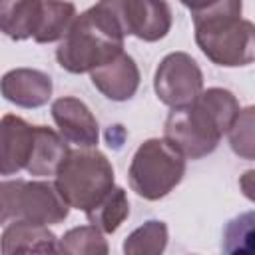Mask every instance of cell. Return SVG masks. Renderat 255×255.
I'll return each instance as SVG.
<instances>
[{"label":"cell","mask_w":255,"mask_h":255,"mask_svg":"<svg viewBox=\"0 0 255 255\" xmlns=\"http://www.w3.org/2000/svg\"><path fill=\"white\" fill-rule=\"evenodd\" d=\"M241 0H217L215 4L191 12L195 42L199 50L217 66L239 68L255 60V28L241 18Z\"/></svg>","instance_id":"cell-2"},{"label":"cell","mask_w":255,"mask_h":255,"mask_svg":"<svg viewBox=\"0 0 255 255\" xmlns=\"http://www.w3.org/2000/svg\"><path fill=\"white\" fill-rule=\"evenodd\" d=\"M126 36L157 42L171 30V8L165 0H100Z\"/></svg>","instance_id":"cell-7"},{"label":"cell","mask_w":255,"mask_h":255,"mask_svg":"<svg viewBox=\"0 0 255 255\" xmlns=\"http://www.w3.org/2000/svg\"><path fill=\"white\" fill-rule=\"evenodd\" d=\"M239 102L225 88H207L187 106L171 108L163 137L175 145L185 159H199L215 151L223 133L239 114Z\"/></svg>","instance_id":"cell-1"},{"label":"cell","mask_w":255,"mask_h":255,"mask_svg":"<svg viewBox=\"0 0 255 255\" xmlns=\"http://www.w3.org/2000/svg\"><path fill=\"white\" fill-rule=\"evenodd\" d=\"M126 34L100 4L76 14L56 48L58 64L70 74H90L124 52Z\"/></svg>","instance_id":"cell-3"},{"label":"cell","mask_w":255,"mask_h":255,"mask_svg":"<svg viewBox=\"0 0 255 255\" xmlns=\"http://www.w3.org/2000/svg\"><path fill=\"white\" fill-rule=\"evenodd\" d=\"M129 215V201L124 187H112L94 207L86 211V217L102 233H114Z\"/></svg>","instance_id":"cell-16"},{"label":"cell","mask_w":255,"mask_h":255,"mask_svg":"<svg viewBox=\"0 0 255 255\" xmlns=\"http://www.w3.org/2000/svg\"><path fill=\"white\" fill-rule=\"evenodd\" d=\"M68 213L70 207L52 181H0V225L14 219L56 225L62 223Z\"/></svg>","instance_id":"cell-6"},{"label":"cell","mask_w":255,"mask_h":255,"mask_svg":"<svg viewBox=\"0 0 255 255\" xmlns=\"http://www.w3.org/2000/svg\"><path fill=\"white\" fill-rule=\"evenodd\" d=\"M70 145L68 141L60 135V131L46 128V126H36L34 129V149L30 155V161L26 165V171L32 177H50L56 175L60 163L68 155Z\"/></svg>","instance_id":"cell-14"},{"label":"cell","mask_w":255,"mask_h":255,"mask_svg":"<svg viewBox=\"0 0 255 255\" xmlns=\"http://www.w3.org/2000/svg\"><path fill=\"white\" fill-rule=\"evenodd\" d=\"M110 251L104 233L96 225H80L58 239V253L66 255H106Z\"/></svg>","instance_id":"cell-19"},{"label":"cell","mask_w":255,"mask_h":255,"mask_svg":"<svg viewBox=\"0 0 255 255\" xmlns=\"http://www.w3.org/2000/svg\"><path fill=\"white\" fill-rule=\"evenodd\" d=\"M0 94L18 108H42L52 98V78L34 68H14L0 78Z\"/></svg>","instance_id":"cell-11"},{"label":"cell","mask_w":255,"mask_h":255,"mask_svg":"<svg viewBox=\"0 0 255 255\" xmlns=\"http://www.w3.org/2000/svg\"><path fill=\"white\" fill-rule=\"evenodd\" d=\"M231 149L243 159H253V108L239 110L231 128L227 129Z\"/></svg>","instance_id":"cell-20"},{"label":"cell","mask_w":255,"mask_h":255,"mask_svg":"<svg viewBox=\"0 0 255 255\" xmlns=\"http://www.w3.org/2000/svg\"><path fill=\"white\" fill-rule=\"evenodd\" d=\"M90 78L96 90L112 102H126L139 88V68L135 60L126 52L92 70Z\"/></svg>","instance_id":"cell-12"},{"label":"cell","mask_w":255,"mask_h":255,"mask_svg":"<svg viewBox=\"0 0 255 255\" xmlns=\"http://www.w3.org/2000/svg\"><path fill=\"white\" fill-rule=\"evenodd\" d=\"M185 161L183 153L165 137L145 139L135 149L128 169L131 191L147 201L165 197L183 179Z\"/></svg>","instance_id":"cell-5"},{"label":"cell","mask_w":255,"mask_h":255,"mask_svg":"<svg viewBox=\"0 0 255 255\" xmlns=\"http://www.w3.org/2000/svg\"><path fill=\"white\" fill-rule=\"evenodd\" d=\"M34 129L36 126L20 116L0 118V175H16L26 169L34 149Z\"/></svg>","instance_id":"cell-10"},{"label":"cell","mask_w":255,"mask_h":255,"mask_svg":"<svg viewBox=\"0 0 255 255\" xmlns=\"http://www.w3.org/2000/svg\"><path fill=\"white\" fill-rule=\"evenodd\" d=\"M54 185L68 207L88 211L114 187V167L96 147L70 149L60 163Z\"/></svg>","instance_id":"cell-4"},{"label":"cell","mask_w":255,"mask_h":255,"mask_svg":"<svg viewBox=\"0 0 255 255\" xmlns=\"http://www.w3.org/2000/svg\"><path fill=\"white\" fill-rule=\"evenodd\" d=\"M153 90L169 108L187 106L203 90V74L197 62L185 52L167 54L153 76Z\"/></svg>","instance_id":"cell-8"},{"label":"cell","mask_w":255,"mask_h":255,"mask_svg":"<svg viewBox=\"0 0 255 255\" xmlns=\"http://www.w3.org/2000/svg\"><path fill=\"white\" fill-rule=\"evenodd\" d=\"M0 253H58V237L48 225L14 219L8 221L0 237Z\"/></svg>","instance_id":"cell-13"},{"label":"cell","mask_w":255,"mask_h":255,"mask_svg":"<svg viewBox=\"0 0 255 255\" xmlns=\"http://www.w3.org/2000/svg\"><path fill=\"white\" fill-rule=\"evenodd\" d=\"M76 18V6L68 0H44L40 26L34 34V42L50 44L64 38Z\"/></svg>","instance_id":"cell-17"},{"label":"cell","mask_w":255,"mask_h":255,"mask_svg":"<svg viewBox=\"0 0 255 255\" xmlns=\"http://www.w3.org/2000/svg\"><path fill=\"white\" fill-rule=\"evenodd\" d=\"M167 247V225L157 219H149L133 229L124 241L126 255H159Z\"/></svg>","instance_id":"cell-18"},{"label":"cell","mask_w":255,"mask_h":255,"mask_svg":"<svg viewBox=\"0 0 255 255\" xmlns=\"http://www.w3.org/2000/svg\"><path fill=\"white\" fill-rule=\"evenodd\" d=\"M52 118L60 135L78 147H96L100 126L92 110L74 96H64L52 102Z\"/></svg>","instance_id":"cell-9"},{"label":"cell","mask_w":255,"mask_h":255,"mask_svg":"<svg viewBox=\"0 0 255 255\" xmlns=\"http://www.w3.org/2000/svg\"><path fill=\"white\" fill-rule=\"evenodd\" d=\"M44 0H0V32L12 40L34 38Z\"/></svg>","instance_id":"cell-15"},{"label":"cell","mask_w":255,"mask_h":255,"mask_svg":"<svg viewBox=\"0 0 255 255\" xmlns=\"http://www.w3.org/2000/svg\"><path fill=\"white\" fill-rule=\"evenodd\" d=\"M185 8H189L191 12H199V10H203V8H207V6H211V4H215L217 0H179Z\"/></svg>","instance_id":"cell-21"}]
</instances>
